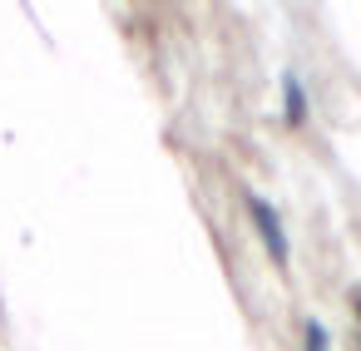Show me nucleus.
Returning a JSON list of instances; mask_svg holds the SVG:
<instances>
[{
  "label": "nucleus",
  "mask_w": 361,
  "mask_h": 351,
  "mask_svg": "<svg viewBox=\"0 0 361 351\" xmlns=\"http://www.w3.org/2000/svg\"><path fill=\"white\" fill-rule=\"evenodd\" d=\"M247 213H252V223H257V238H262V247H267V257L277 262V267H287V228H282V218H277V208L267 203V198H257V193H247Z\"/></svg>",
  "instance_id": "f257e3e1"
},
{
  "label": "nucleus",
  "mask_w": 361,
  "mask_h": 351,
  "mask_svg": "<svg viewBox=\"0 0 361 351\" xmlns=\"http://www.w3.org/2000/svg\"><path fill=\"white\" fill-rule=\"evenodd\" d=\"M282 99H287V124H302L307 119V94H302L297 75H282Z\"/></svg>",
  "instance_id": "f03ea898"
},
{
  "label": "nucleus",
  "mask_w": 361,
  "mask_h": 351,
  "mask_svg": "<svg viewBox=\"0 0 361 351\" xmlns=\"http://www.w3.org/2000/svg\"><path fill=\"white\" fill-rule=\"evenodd\" d=\"M302 331H307V351H326V331H322V321H302Z\"/></svg>",
  "instance_id": "7ed1b4c3"
},
{
  "label": "nucleus",
  "mask_w": 361,
  "mask_h": 351,
  "mask_svg": "<svg viewBox=\"0 0 361 351\" xmlns=\"http://www.w3.org/2000/svg\"><path fill=\"white\" fill-rule=\"evenodd\" d=\"M356 307H361V297H356Z\"/></svg>",
  "instance_id": "20e7f679"
}]
</instances>
